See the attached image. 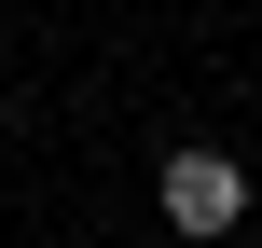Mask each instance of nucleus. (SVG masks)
Segmentation results:
<instances>
[{
	"label": "nucleus",
	"instance_id": "f257e3e1",
	"mask_svg": "<svg viewBox=\"0 0 262 248\" xmlns=\"http://www.w3.org/2000/svg\"><path fill=\"white\" fill-rule=\"evenodd\" d=\"M152 193H166V221H180V235H235V221L262 207L235 152H166V179H152Z\"/></svg>",
	"mask_w": 262,
	"mask_h": 248
},
{
	"label": "nucleus",
	"instance_id": "f03ea898",
	"mask_svg": "<svg viewBox=\"0 0 262 248\" xmlns=\"http://www.w3.org/2000/svg\"><path fill=\"white\" fill-rule=\"evenodd\" d=\"M249 110H262V83H249Z\"/></svg>",
	"mask_w": 262,
	"mask_h": 248
}]
</instances>
